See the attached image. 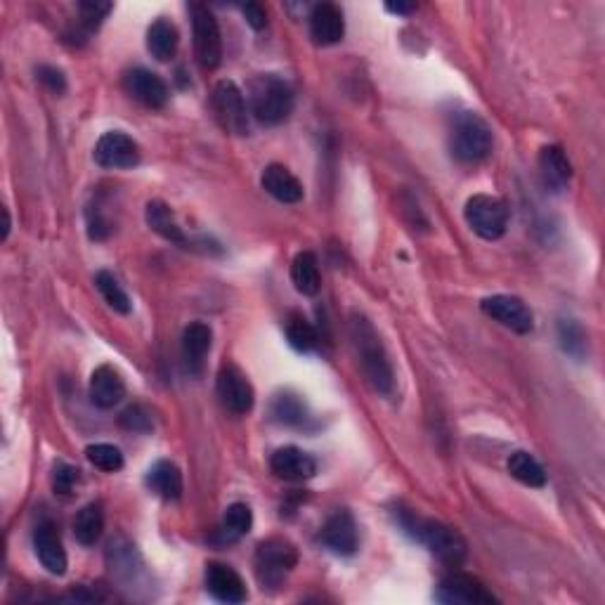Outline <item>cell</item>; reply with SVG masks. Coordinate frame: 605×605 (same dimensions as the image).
I'll list each match as a JSON object with an SVG mask.
<instances>
[{"mask_svg":"<svg viewBox=\"0 0 605 605\" xmlns=\"http://www.w3.org/2000/svg\"><path fill=\"white\" fill-rule=\"evenodd\" d=\"M140 145L121 130H109L95 145L97 166L109 171H126L140 164Z\"/></svg>","mask_w":605,"mask_h":605,"instance_id":"8fae6325","label":"cell"},{"mask_svg":"<svg viewBox=\"0 0 605 605\" xmlns=\"http://www.w3.org/2000/svg\"><path fill=\"white\" fill-rule=\"evenodd\" d=\"M78 480H81V471L67 464V461H57L55 468H52V490L60 497H71Z\"/></svg>","mask_w":605,"mask_h":605,"instance_id":"e575fe53","label":"cell"},{"mask_svg":"<svg viewBox=\"0 0 605 605\" xmlns=\"http://www.w3.org/2000/svg\"><path fill=\"white\" fill-rule=\"evenodd\" d=\"M480 310H483L487 317H492L494 322L502 324V327L516 331V334L525 336L535 329V317H532L530 308L520 301L518 296H487L483 298V303H480Z\"/></svg>","mask_w":605,"mask_h":605,"instance_id":"7c38bea8","label":"cell"},{"mask_svg":"<svg viewBox=\"0 0 605 605\" xmlns=\"http://www.w3.org/2000/svg\"><path fill=\"white\" fill-rule=\"evenodd\" d=\"M119 424L130 433H149L154 428V419H152V412H149L147 407L133 405L128 409H123L119 416Z\"/></svg>","mask_w":605,"mask_h":605,"instance_id":"d590c367","label":"cell"},{"mask_svg":"<svg viewBox=\"0 0 605 605\" xmlns=\"http://www.w3.org/2000/svg\"><path fill=\"white\" fill-rule=\"evenodd\" d=\"M539 175H542L546 190L556 194L568 190L572 180V164L568 154L563 152V147L549 145L539 152Z\"/></svg>","mask_w":605,"mask_h":605,"instance_id":"ffe728a7","label":"cell"},{"mask_svg":"<svg viewBox=\"0 0 605 605\" xmlns=\"http://www.w3.org/2000/svg\"><path fill=\"white\" fill-rule=\"evenodd\" d=\"M145 483L156 497L166 499V502H178L182 497V473L173 461L161 459L149 468Z\"/></svg>","mask_w":605,"mask_h":605,"instance_id":"603a6c76","label":"cell"},{"mask_svg":"<svg viewBox=\"0 0 605 605\" xmlns=\"http://www.w3.org/2000/svg\"><path fill=\"white\" fill-rule=\"evenodd\" d=\"M260 185H263V190L268 192L272 199L282 201V204H298V201H303L305 197L301 180L282 164H270L265 168Z\"/></svg>","mask_w":605,"mask_h":605,"instance_id":"44dd1931","label":"cell"},{"mask_svg":"<svg viewBox=\"0 0 605 605\" xmlns=\"http://www.w3.org/2000/svg\"><path fill=\"white\" fill-rule=\"evenodd\" d=\"M36 74H38V81H41L52 95H62L64 90H67V78H64L60 69L45 67V64H43V67H38Z\"/></svg>","mask_w":605,"mask_h":605,"instance_id":"74e56055","label":"cell"},{"mask_svg":"<svg viewBox=\"0 0 605 605\" xmlns=\"http://www.w3.org/2000/svg\"><path fill=\"white\" fill-rule=\"evenodd\" d=\"M34 549H36L38 561H41V565L50 572V575L62 577L64 572H67V565H69L67 551H64L62 537H60V532H57L52 520H43V523L36 525Z\"/></svg>","mask_w":605,"mask_h":605,"instance_id":"9a60e30c","label":"cell"},{"mask_svg":"<svg viewBox=\"0 0 605 605\" xmlns=\"http://www.w3.org/2000/svg\"><path fill=\"white\" fill-rule=\"evenodd\" d=\"M180 45V34L175 29L173 22L168 19H156V22L147 29V50L154 60L159 62H168L173 60L175 52H178Z\"/></svg>","mask_w":605,"mask_h":605,"instance_id":"cb8c5ba5","label":"cell"},{"mask_svg":"<svg viewBox=\"0 0 605 605\" xmlns=\"http://www.w3.org/2000/svg\"><path fill=\"white\" fill-rule=\"evenodd\" d=\"M400 525L416 542L424 544L440 563H445L447 568H459V565L466 561V539L461 537L457 530L450 528V525L433 518H419L414 516V513L405 511H400Z\"/></svg>","mask_w":605,"mask_h":605,"instance_id":"7a4b0ae2","label":"cell"},{"mask_svg":"<svg viewBox=\"0 0 605 605\" xmlns=\"http://www.w3.org/2000/svg\"><path fill=\"white\" fill-rule=\"evenodd\" d=\"M558 341H561L565 355L584 360V355H587V334L575 320H561V324H558Z\"/></svg>","mask_w":605,"mask_h":605,"instance_id":"d6a6232c","label":"cell"},{"mask_svg":"<svg viewBox=\"0 0 605 605\" xmlns=\"http://www.w3.org/2000/svg\"><path fill=\"white\" fill-rule=\"evenodd\" d=\"M213 331L204 322H192L190 327L182 331V357H185L187 372L199 376L204 372L206 355L211 353Z\"/></svg>","mask_w":605,"mask_h":605,"instance_id":"7402d4cb","label":"cell"},{"mask_svg":"<svg viewBox=\"0 0 605 605\" xmlns=\"http://www.w3.org/2000/svg\"><path fill=\"white\" fill-rule=\"evenodd\" d=\"M346 22L341 8L334 3H317L310 10V36L317 45H336L343 41Z\"/></svg>","mask_w":605,"mask_h":605,"instance_id":"d6986e66","label":"cell"},{"mask_svg":"<svg viewBox=\"0 0 605 605\" xmlns=\"http://www.w3.org/2000/svg\"><path fill=\"white\" fill-rule=\"evenodd\" d=\"M272 421L279 426H303L308 421V407L296 393H279L270 405Z\"/></svg>","mask_w":605,"mask_h":605,"instance_id":"83f0119b","label":"cell"},{"mask_svg":"<svg viewBox=\"0 0 605 605\" xmlns=\"http://www.w3.org/2000/svg\"><path fill=\"white\" fill-rule=\"evenodd\" d=\"M284 329H286V338H289V346L298 350V353H312V350L320 346L317 329L312 327L303 315H298V312H291Z\"/></svg>","mask_w":605,"mask_h":605,"instance_id":"4dcf8cb0","label":"cell"},{"mask_svg":"<svg viewBox=\"0 0 605 605\" xmlns=\"http://www.w3.org/2000/svg\"><path fill=\"white\" fill-rule=\"evenodd\" d=\"M492 128L476 112H461L450 130V152L459 164L476 166L492 154Z\"/></svg>","mask_w":605,"mask_h":605,"instance_id":"277c9868","label":"cell"},{"mask_svg":"<svg viewBox=\"0 0 605 605\" xmlns=\"http://www.w3.org/2000/svg\"><path fill=\"white\" fill-rule=\"evenodd\" d=\"M386 10L390 15H412L416 10V5L412 3H386Z\"/></svg>","mask_w":605,"mask_h":605,"instance_id":"ab89813d","label":"cell"},{"mask_svg":"<svg viewBox=\"0 0 605 605\" xmlns=\"http://www.w3.org/2000/svg\"><path fill=\"white\" fill-rule=\"evenodd\" d=\"M322 544L336 556H353L360 546V535H357V523L353 513L346 509H338L331 513L322 528Z\"/></svg>","mask_w":605,"mask_h":605,"instance_id":"5bb4252c","label":"cell"},{"mask_svg":"<svg viewBox=\"0 0 605 605\" xmlns=\"http://www.w3.org/2000/svg\"><path fill=\"white\" fill-rule=\"evenodd\" d=\"M216 393L220 405H223L227 412L244 416L253 409V402H256V393H253L251 381L246 379V374L237 364L227 362L220 367L218 379H216Z\"/></svg>","mask_w":605,"mask_h":605,"instance_id":"9c48e42d","label":"cell"},{"mask_svg":"<svg viewBox=\"0 0 605 605\" xmlns=\"http://www.w3.org/2000/svg\"><path fill=\"white\" fill-rule=\"evenodd\" d=\"M114 5L112 3H100V0H86V3H78V17H81V24L86 26V31H95L104 19H107L109 12H112Z\"/></svg>","mask_w":605,"mask_h":605,"instance_id":"8d00e7d4","label":"cell"},{"mask_svg":"<svg viewBox=\"0 0 605 605\" xmlns=\"http://www.w3.org/2000/svg\"><path fill=\"white\" fill-rule=\"evenodd\" d=\"M104 532V511L102 506L93 502V504H86L83 506L81 511L76 513L74 518V537L78 544L83 546H95L97 542H100Z\"/></svg>","mask_w":605,"mask_h":605,"instance_id":"4316f807","label":"cell"},{"mask_svg":"<svg viewBox=\"0 0 605 605\" xmlns=\"http://www.w3.org/2000/svg\"><path fill=\"white\" fill-rule=\"evenodd\" d=\"M435 598L447 605H490L499 603V598L485 587L478 577L466 575V572H452L442 577L435 591Z\"/></svg>","mask_w":605,"mask_h":605,"instance_id":"30bf717a","label":"cell"},{"mask_svg":"<svg viewBox=\"0 0 605 605\" xmlns=\"http://www.w3.org/2000/svg\"><path fill=\"white\" fill-rule=\"evenodd\" d=\"M192 31H194V55L204 69H218L223 62V36H220L218 19L206 5H192Z\"/></svg>","mask_w":605,"mask_h":605,"instance_id":"ba28073f","label":"cell"},{"mask_svg":"<svg viewBox=\"0 0 605 605\" xmlns=\"http://www.w3.org/2000/svg\"><path fill=\"white\" fill-rule=\"evenodd\" d=\"M3 218H5V225H3V237H0V239H3V242H5V239H8V234H10V227H12L8 208H3Z\"/></svg>","mask_w":605,"mask_h":605,"instance_id":"60d3db41","label":"cell"},{"mask_svg":"<svg viewBox=\"0 0 605 605\" xmlns=\"http://www.w3.org/2000/svg\"><path fill=\"white\" fill-rule=\"evenodd\" d=\"M123 88H126V93L133 97V100L145 104L147 109L166 107L168 97H171L164 78L142 67L130 69L128 74L123 76Z\"/></svg>","mask_w":605,"mask_h":605,"instance_id":"4fadbf2b","label":"cell"},{"mask_svg":"<svg viewBox=\"0 0 605 605\" xmlns=\"http://www.w3.org/2000/svg\"><path fill=\"white\" fill-rule=\"evenodd\" d=\"M211 104L213 112H216V119L220 123V128L230 135H249V104H246V97L242 90L237 88V83L230 81V78H223V81L216 83L211 95Z\"/></svg>","mask_w":605,"mask_h":605,"instance_id":"52a82bcc","label":"cell"},{"mask_svg":"<svg viewBox=\"0 0 605 605\" xmlns=\"http://www.w3.org/2000/svg\"><path fill=\"white\" fill-rule=\"evenodd\" d=\"M95 286H97V291H100V296L104 298V303H107L112 310L121 312V315H128V312L133 310V303H130L128 294L123 291L119 279H116L112 272H107V270L97 272Z\"/></svg>","mask_w":605,"mask_h":605,"instance_id":"1f68e13d","label":"cell"},{"mask_svg":"<svg viewBox=\"0 0 605 605\" xmlns=\"http://www.w3.org/2000/svg\"><path fill=\"white\" fill-rule=\"evenodd\" d=\"M348 331H350V346H353L357 367H360L364 381H367L376 393L383 395V398L393 395L395 372L386 348H383L381 343L379 331H376L374 324L364 315H360V312H353V315H350Z\"/></svg>","mask_w":605,"mask_h":605,"instance_id":"6da1fadb","label":"cell"},{"mask_svg":"<svg viewBox=\"0 0 605 605\" xmlns=\"http://www.w3.org/2000/svg\"><path fill=\"white\" fill-rule=\"evenodd\" d=\"M509 473L518 483L525 487H544L546 485V473L539 461L532 454L518 450L509 457Z\"/></svg>","mask_w":605,"mask_h":605,"instance_id":"f546056e","label":"cell"},{"mask_svg":"<svg viewBox=\"0 0 605 605\" xmlns=\"http://www.w3.org/2000/svg\"><path fill=\"white\" fill-rule=\"evenodd\" d=\"M270 471L279 480H289V483H303L317 473L315 459L308 452L298 450L294 445H286L275 450L270 457Z\"/></svg>","mask_w":605,"mask_h":605,"instance_id":"e0dca14e","label":"cell"},{"mask_svg":"<svg viewBox=\"0 0 605 605\" xmlns=\"http://www.w3.org/2000/svg\"><path fill=\"white\" fill-rule=\"evenodd\" d=\"M246 104L256 121L265 126H277L294 112L296 95L289 81L277 74H258L246 90Z\"/></svg>","mask_w":605,"mask_h":605,"instance_id":"3957f363","label":"cell"},{"mask_svg":"<svg viewBox=\"0 0 605 605\" xmlns=\"http://www.w3.org/2000/svg\"><path fill=\"white\" fill-rule=\"evenodd\" d=\"M464 218L468 227L485 242H497L509 230V206L492 194H476L466 201Z\"/></svg>","mask_w":605,"mask_h":605,"instance_id":"8992f818","label":"cell"},{"mask_svg":"<svg viewBox=\"0 0 605 605\" xmlns=\"http://www.w3.org/2000/svg\"><path fill=\"white\" fill-rule=\"evenodd\" d=\"M251 528H253V513L249 506L242 502L227 506L223 523H220V535H223V542H237V539L249 535Z\"/></svg>","mask_w":605,"mask_h":605,"instance_id":"f1b7e54d","label":"cell"},{"mask_svg":"<svg viewBox=\"0 0 605 605\" xmlns=\"http://www.w3.org/2000/svg\"><path fill=\"white\" fill-rule=\"evenodd\" d=\"M291 282H294L296 291L303 296H317L322 289V275L320 263L312 251L296 253L294 263H291Z\"/></svg>","mask_w":605,"mask_h":605,"instance_id":"d4e9b609","label":"cell"},{"mask_svg":"<svg viewBox=\"0 0 605 605\" xmlns=\"http://www.w3.org/2000/svg\"><path fill=\"white\" fill-rule=\"evenodd\" d=\"M145 220L159 237L166 239V242H173L180 246L187 244L185 232H182L178 220H175L171 206L164 204V201H149L145 208Z\"/></svg>","mask_w":605,"mask_h":605,"instance_id":"484cf974","label":"cell"},{"mask_svg":"<svg viewBox=\"0 0 605 605\" xmlns=\"http://www.w3.org/2000/svg\"><path fill=\"white\" fill-rule=\"evenodd\" d=\"M242 12H244L246 24H249L253 31H263V29H265V24H268V15H265L263 5H258V3H246L244 8H242Z\"/></svg>","mask_w":605,"mask_h":605,"instance_id":"f35d334b","label":"cell"},{"mask_svg":"<svg viewBox=\"0 0 605 605\" xmlns=\"http://www.w3.org/2000/svg\"><path fill=\"white\" fill-rule=\"evenodd\" d=\"M206 589L220 603H244L249 598L246 584L237 570L225 563H208L206 565Z\"/></svg>","mask_w":605,"mask_h":605,"instance_id":"2e32d148","label":"cell"},{"mask_svg":"<svg viewBox=\"0 0 605 605\" xmlns=\"http://www.w3.org/2000/svg\"><path fill=\"white\" fill-rule=\"evenodd\" d=\"M88 393L95 407L114 409L126 398V381H123L121 372L114 369L112 364H100V367L90 374Z\"/></svg>","mask_w":605,"mask_h":605,"instance_id":"ac0fdd59","label":"cell"},{"mask_svg":"<svg viewBox=\"0 0 605 605\" xmlns=\"http://www.w3.org/2000/svg\"><path fill=\"white\" fill-rule=\"evenodd\" d=\"M86 457L95 468H100L104 473H116L123 468V454L119 447L107 445V442H97L90 445L86 450Z\"/></svg>","mask_w":605,"mask_h":605,"instance_id":"836d02e7","label":"cell"},{"mask_svg":"<svg viewBox=\"0 0 605 605\" xmlns=\"http://www.w3.org/2000/svg\"><path fill=\"white\" fill-rule=\"evenodd\" d=\"M298 565L296 546L284 537H270L258 544L256 556H253V568L263 589L282 587L291 570Z\"/></svg>","mask_w":605,"mask_h":605,"instance_id":"5b68a950","label":"cell"}]
</instances>
